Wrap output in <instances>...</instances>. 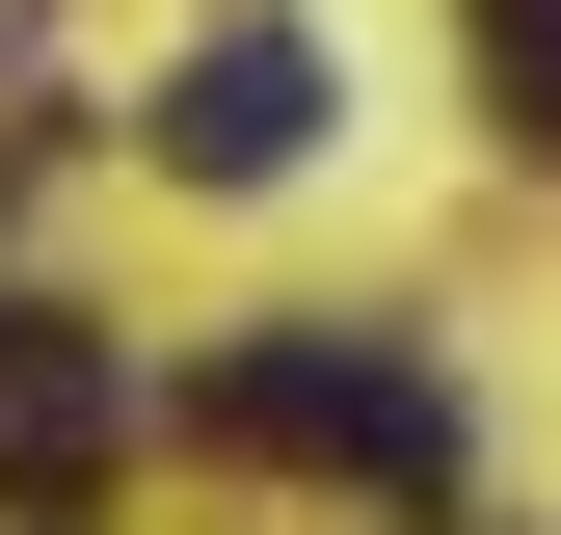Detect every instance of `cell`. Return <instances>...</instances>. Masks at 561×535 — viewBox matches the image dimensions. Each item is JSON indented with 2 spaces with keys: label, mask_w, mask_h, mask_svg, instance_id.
<instances>
[{
  "label": "cell",
  "mask_w": 561,
  "mask_h": 535,
  "mask_svg": "<svg viewBox=\"0 0 561 535\" xmlns=\"http://www.w3.org/2000/svg\"><path fill=\"white\" fill-rule=\"evenodd\" d=\"M187 429H215V455H321V482H455V401H428V349H375V321H267V349H215Z\"/></svg>",
  "instance_id": "obj_1"
},
{
  "label": "cell",
  "mask_w": 561,
  "mask_h": 535,
  "mask_svg": "<svg viewBox=\"0 0 561 535\" xmlns=\"http://www.w3.org/2000/svg\"><path fill=\"white\" fill-rule=\"evenodd\" d=\"M134 134H161L187 187H295V161H321V27H215V54H187Z\"/></svg>",
  "instance_id": "obj_2"
},
{
  "label": "cell",
  "mask_w": 561,
  "mask_h": 535,
  "mask_svg": "<svg viewBox=\"0 0 561 535\" xmlns=\"http://www.w3.org/2000/svg\"><path fill=\"white\" fill-rule=\"evenodd\" d=\"M107 455H134V375L81 349V321H27V295H0V509H81Z\"/></svg>",
  "instance_id": "obj_3"
},
{
  "label": "cell",
  "mask_w": 561,
  "mask_h": 535,
  "mask_svg": "<svg viewBox=\"0 0 561 535\" xmlns=\"http://www.w3.org/2000/svg\"><path fill=\"white\" fill-rule=\"evenodd\" d=\"M481 107H508L535 161H561V0H481Z\"/></svg>",
  "instance_id": "obj_4"
}]
</instances>
